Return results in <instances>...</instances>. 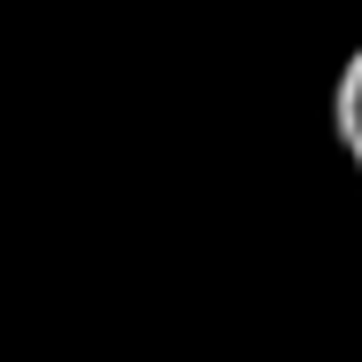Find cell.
<instances>
[{
	"label": "cell",
	"instance_id": "obj_1",
	"mask_svg": "<svg viewBox=\"0 0 362 362\" xmlns=\"http://www.w3.org/2000/svg\"><path fill=\"white\" fill-rule=\"evenodd\" d=\"M331 142L362 165V40H354V55H346L339 79H331Z\"/></svg>",
	"mask_w": 362,
	"mask_h": 362
}]
</instances>
